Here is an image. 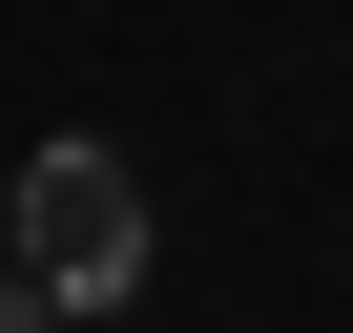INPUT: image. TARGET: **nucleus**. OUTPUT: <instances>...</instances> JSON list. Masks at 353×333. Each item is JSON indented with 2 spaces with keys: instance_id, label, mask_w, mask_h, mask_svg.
Listing matches in <instances>:
<instances>
[{
  "instance_id": "2",
  "label": "nucleus",
  "mask_w": 353,
  "mask_h": 333,
  "mask_svg": "<svg viewBox=\"0 0 353 333\" xmlns=\"http://www.w3.org/2000/svg\"><path fill=\"white\" fill-rule=\"evenodd\" d=\"M0 333H63V312H42V292H21V271H0Z\"/></svg>"
},
{
  "instance_id": "1",
  "label": "nucleus",
  "mask_w": 353,
  "mask_h": 333,
  "mask_svg": "<svg viewBox=\"0 0 353 333\" xmlns=\"http://www.w3.org/2000/svg\"><path fill=\"white\" fill-rule=\"evenodd\" d=\"M0 271H21L42 312H125L145 292V188H125V146H21V250H0Z\"/></svg>"
}]
</instances>
